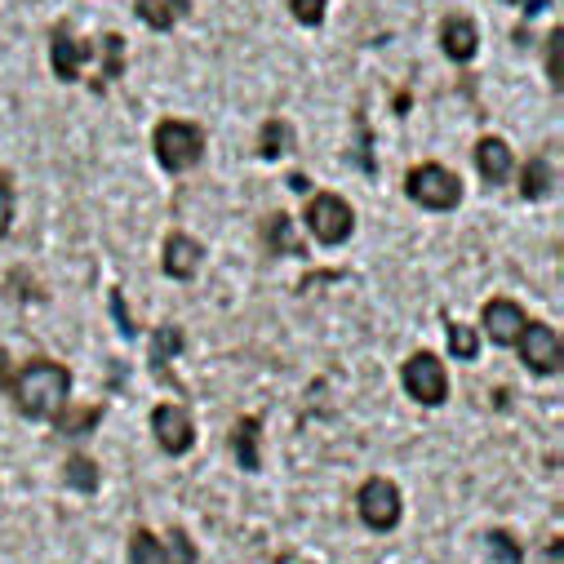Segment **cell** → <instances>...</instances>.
<instances>
[{
	"mask_svg": "<svg viewBox=\"0 0 564 564\" xmlns=\"http://www.w3.org/2000/svg\"><path fill=\"white\" fill-rule=\"evenodd\" d=\"M10 400L23 417L32 422H54L63 409H67V395H72V369L58 365V360H28L23 369H14L10 378Z\"/></svg>",
	"mask_w": 564,
	"mask_h": 564,
	"instance_id": "6da1fadb",
	"label": "cell"
},
{
	"mask_svg": "<svg viewBox=\"0 0 564 564\" xmlns=\"http://www.w3.org/2000/svg\"><path fill=\"white\" fill-rule=\"evenodd\" d=\"M152 152L165 174H183V170L200 165V156H205V129L192 120H161L152 133Z\"/></svg>",
	"mask_w": 564,
	"mask_h": 564,
	"instance_id": "7a4b0ae2",
	"label": "cell"
},
{
	"mask_svg": "<svg viewBox=\"0 0 564 564\" xmlns=\"http://www.w3.org/2000/svg\"><path fill=\"white\" fill-rule=\"evenodd\" d=\"M404 196L422 209H432V214H449V209L463 205V183L445 165H413L404 174Z\"/></svg>",
	"mask_w": 564,
	"mask_h": 564,
	"instance_id": "3957f363",
	"label": "cell"
},
{
	"mask_svg": "<svg viewBox=\"0 0 564 564\" xmlns=\"http://www.w3.org/2000/svg\"><path fill=\"white\" fill-rule=\"evenodd\" d=\"M129 564H196V546L183 529H170L156 538L152 529H133L129 533Z\"/></svg>",
	"mask_w": 564,
	"mask_h": 564,
	"instance_id": "277c9868",
	"label": "cell"
},
{
	"mask_svg": "<svg viewBox=\"0 0 564 564\" xmlns=\"http://www.w3.org/2000/svg\"><path fill=\"white\" fill-rule=\"evenodd\" d=\"M400 382H404V391H409L417 404H427V409H436V404L449 400V373H445L441 356H432V351L409 356L404 369H400Z\"/></svg>",
	"mask_w": 564,
	"mask_h": 564,
	"instance_id": "5b68a950",
	"label": "cell"
},
{
	"mask_svg": "<svg viewBox=\"0 0 564 564\" xmlns=\"http://www.w3.org/2000/svg\"><path fill=\"white\" fill-rule=\"evenodd\" d=\"M356 511H360V520H365L373 533H391V529L400 524L404 498H400L395 480H387V476H369V480L360 485V494H356Z\"/></svg>",
	"mask_w": 564,
	"mask_h": 564,
	"instance_id": "8992f818",
	"label": "cell"
},
{
	"mask_svg": "<svg viewBox=\"0 0 564 564\" xmlns=\"http://www.w3.org/2000/svg\"><path fill=\"white\" fill-rule=\"evenodd\" d=\"M307 227H312V236L321 240V245H347L351 240V231H356V209L343 200V196H334V192H321V196H312V205H307Z\"/></svg>",
	"mask_w": 564,
	"mask_h": 564,
	"instance_id": "52a82bcc",
	"label": "cell"
},
{
	"mask_svg": "<svg viewBox=\"0 0 564 564\" xmlns=\"http://www.w3.org/2000/svg\"><path fill=\"white\" fill-rule=\"evenodd\" d=\"M516 351H520V360H524L529 373H538V378H555V373H560L564 351H560V334H555L551 325L524 321V329H520V338H516Z\"/></svg>",
	"mask_w": 564,
	"mask_h": 564,
	"instance_id": "ba28073f",
	"label": "cell"
},
{
	"mask_svg": "<svg viewBox=\"0 0 564 564\" xmlns=\"http://www.w3.org/2000/svg\"><path fill=\"white\" fill-rule=\"evenodd\" d=\"M152 436H156L161 454L183 458L196 445V422H192V413L183 404H156L152 409Z\"/></svg>",
	"mask_w": 564,
	"mask_h": 564,
	"instance_id": "9c48e42d",
	"label": "cell"
},
{
	"mask_svg": "<svg viewBox=\"0 0 564 564\" xmlns=\"http://www.w3.org/2000/svg\"><path fill=\"white\" fill-rule=\"evenodd\" d=\"M89 54H94V45H89V41H76L67 23H58V28L50 32V67H54V76H58L63 85L80 80V67L89 63Z\"/></svg>",
	"mask_w": 564,
	"mask_h": 564,
	"instance_id": "30bf717a",
	"label": "cell"
},
{
	"mask_svg": "<svg viewBox=\"0 0 564 564\" xmlns=\"http://www.w3.org/2000/svg\"><path fill=\"white\" fill-rule=\"evenodd\" d=\"M524 307L520 303H511V299H489L485 303V312H480V325H485V334H489V343H498V347H516V338H520V329H524Z\"/></svg>",
	"mask_w": 564,
	"mask_h": 564,
	"instance_id": "8fae6325",
	"label": "cell"
},
{
	"mask_svg": "<svg viewBox=\"0 0 564 564\" xmlns=\"http://www.w3.org/2000/svg\"><path fill=\"white\" fill-rule=\"evenodd\" d=\"M200 258H205V245H200L196 236H187V231H170V236H165V253H161L165 275L192 280V275L200 271Z\"/></svg>",
	"mask_w": 564,
	"mask_h": 564,
	"instance_id": "7c38bea8",
	"label": "cell"
},
{
	"mask_svg": "<svg viewBox=\"0 0 564 564\" xmlns=\"http://www.w3.org/2000/svg\"><path fill=\"white\" fill-rule=\"evenodd\" d=\"M262 249H267L271 258H303V253H307V245H303L294 218L280 214V209L262 218Z\"/></svg>",
	"mask_w": 564,
	"mask_h": 564,
	"instance_id": "4fadbf2b",
	"label": "cell"
},
{
	"mask_svg": "<svg viewBox=\"0 0 564 564\" xmlns=\"http://www.w3.org/2000/svg\"><path fill=\"white\" fill-rule=\"evenodd\" d=\"M441 50H445L454 63H471L476 50H480V28H476L471 19H463V14L445 19V23H441Z\"/></svg>",
	"mask_w": 564,
	"mask_h": 564,
	"instance_id": "5bb4252c",
	"label": "cell"
},
{
	"mask_svg": "<svg viewBox=\"0 0 564 564\" xmlns=\"http://www.w3.org/2000/svg\"><path fill=\"white\" fill-rule=\"evenodd\" d=\"M511 148L502 143V138H480V143H476V170H480V178L489 183V187H498V183H507L511 178Z\"/></svg>",
	"mask_w": 564,
	"mask_h": 564,
	"instance_id": "9a60e30c",
	"label": "cell"
},
{
	"mask_svg": "<svg viewBox=\"0 0 564 564\" xmlns=\"http://www.w3.org/2000/svg\"><path fill=\"white\" fill-rule=\"evenodd\" d=\"M133 14L152 32H174V23L192 14V0H133Z\"/></svg>",
	"mask_w": 564,
	"mask_h": 564,
	"instance_id": "2e32d148",
	"label": "cell"
},
{
	"mask_svg": "<svg viewBox=\"0 0 564 564\" xmlns=\"http://www.w3.org/2000/svg\"><path fill=\"white\" fill-rule=\"evenodd\" d=\"M187 347V334L178 329V325H156V334H152V373L161 378V382H174L170 378V365H174V356Z\"/></svg>",
	"mask_w": 564,
	"mask_h": 564,
	"instance_id": "e0dca14e",
	"label": "cell"
},
{
	"mask_svg": "<svg viewBox=\"0 0 564 564\" xmlns=\"http://www.w3.org/2000/svg\"><path fill=\"white\" fill-rule=\"evenodd\" d=\"M258 436H262V422L258 417H240L236 432H231V454L245 471H262V454H258Z\"/></svg>",
	"mask_w": 564,
	"mask_h": 564,
	"instance_id": "ac0fdd59",
	"label": "cell"
},
{
	"mask_svg": "<svg viewBox=\"0 0 564 564\" xmlns=\"http://www.w3.org/2000/svg\"><path fill=\"white\" fill-rule=\"evenodd\" d=\"M294 148V124L290 120H267L262 133H258V156L262 161H280Z\"/></svg>",
	"mask_w": 564,
	"mask_h": 564,
	"instance_id": "d6986e66",
	"label": "cell"
},
{
	"mask_svg": "<svg viewBox=\"0 0 564 564\" xmlns=\"http://www.w3.org/2000/svg\"><path fill=\"white\" fill-rule=\"evenodd\" d=\"M63 480H67L76 494H98V463L85 458V454H72L67 467H63Z\"/></svg>",
	"mask_w": 564,
	"mask_h": 564,
	"instance_id": "ffe728a7",
	"label": "cell"
},
{
	"mask_svg": "<svg viewBox=\"0 0 564 564\" xmlns=\"http://www.w3.org/2000/svg\"><path fill=\"white\" fill-rule=\"evenodd\" d=\"M551 183H555V170L546 165V156H533V161L524 165V178H520V192H524L529 200H542V196L551 192Z\"/></svg>",
	"mask_w": 564,
	"mask_h": 564,
	"instance_id": "44dd1931",
	"label": "cell"
},
{
	"mask_svg": "<svg viewBox=\"0 0 564 564\" xmlns=\"http://www.w3.org/2000/svg\"><path fill=\"white\" fill-rule=\"evenodd\" d=\"M98 417H102V409L94 404V409H63L58 417H54V427H58V436H89L94 427H98Z\"/></svg>",
	"mask_w": 564,
	"mask_h": 564,
	"instance_id": "7402d4cb",
	"label": "cell"
},
{
	"mask_svg": "<svg viewBox=\"0 0 564 564\" xmlns=\"http://www.w3.org/2000/svg\"><path fill=\"white\" fill-rule=\"evenodd\" d=\"M98 50H102V76H98V89H102L107 80H116L124 72V36L107 32V36H98Z\"/></svg>",
	"mask_w": 564,
	"mask_h": 564,
	"instance_id": "603a6c76",
	"label": "cell"
},
{
	"mask_svg": "<svg viewBox=\"0 0 564 564\" xmlns=\"http://www.w3.org/2000/svg\"><path fill=\"white\" fill-rule=\"evenodd\" d=\"M445 329H449V356H454V360H476V356H480V334H476L471 325L449 321Z\"/></svg>",
	"mask_w": 564,
	"mask_h": 564,
	"instance_id": "cb8c5ba5",
	"label": "cell"
},
{
	"mask_svg": "<svg viewBox=\"0 0 564 564\" xmlns=\"http://www.w3.org/2000/svg\"><path fill=\"white\" fill-rule=\"evenodd\" d=\"M546 76H551V89L564 85V32L560 28H551L546 36Z\"/></svg>",
	"mask_w": 564,
	"mask_h": 564,
	"instance_id": "d4e9b609",
	"label": "cell"
},
{
	"mask_svg": "<svg viewBox=\"0 0 564 564\" xmlns=\"http://www.w3.org/2000/svg\"><path fill=\"white\" fill-rule=\"evenodd\" d=\"M485 542L494 546V555H498L502 564H520V560H524V551H520V542H516L511 533H502V529H494V533H489Z\"/></svg>",
	"mask_w": 564,
	"mask_h": 564,
	"instance_id": "484cf974",
	"label": "cell"
},
{
	"mask_svg": "<svg viewBox=\"0 0 564 564\" xmlns=\"http://www.w3.org/2000/svg\"><path fill=\"white\" fill-rule=\"evenodd\" d=\"M14 227V178L0 174V236H10Z\"/></svg>",
	"mask_w": 564,
	"mask_h": 564,
	"instance_id": "4316f807",
	"label": "cell"
},
{
	"mask_svg": "<svg viewBox=\"0 0 564 564\" xmlns=\"http://www.w3.org/2000/svg\"><path fill=\"white\" fill-rule=\"evenodd\" d=\"M290 10L303 28H321L325 23V0H290Z\"/></svg>",
	"mask_w": 564,
	"mask_h": 564,
	"instance_id": "83f0119b",
	"label": "cell"
},
{
	"mask_svg": "<svg viewBox=\"0 0 564 564\" xmlns=\"http://www.w3.org/2000/svg\"><path fill=\"white\" fill-rule=\"evenodd\" d=\"M111 316H116V329H120L124 338L138 334V325L129 321V307H124V294H120V290H111Z\"/></svg>",
	"mask_w": 564,
	"mask_h": 564,
	"instance_id": "f1b7e54d",
	"label": "cell"
},
{
	"mask_svg": "<svg viewBox=\"0 0 564 564\" xmlns=\"http://www.w3.org/2000/svg\"><path fill=\"white\" fill-rule=\"evenodd\" d=\"M10 378H14V360H10V351H0V391L10 387Z\"/></svg>",
	"mask_w": 564,
	"mask_h": 564,
	"instance_id": "f546056e",
	"label": "cell"
},
{
	"mask_svg": "<svg viewBox=\"0 0 564 564\" xmlns=\"http://www.w3.org/2000/svg\"><path fill=\"white\" fill-rule=\"evenodd\" d=\"M285 187L303 196V192H312V178H307V174H290V178H285Z\"/></svg>",
	"mask_w": 564,
	"mask_h": 564,
	"instance_id": "4dcf8cb0",
	"label": "cell"
},
{
	"mask_svg": "<svg viewBox=\"0 0 564 564\" xmlns=\"http://www.w3.org/2000/svg\"><path fill=\"white\" fill-rule=\"evenodd\" d=\"M507 6H524V14H542L551 0H507Z\"/></svg>",
	"mask_w": 564,
	"mask_h": 564,
	"instance_id": "1f68e13d",
	"label": "cell"
},
{
	"mask_svg": "<svg viewBox=\"0 0 564 564\" xmlns=\"http://www.w3.org/2000/svg\"><path fill=\"white\" fill-rule=\"evenodd\" d=\"M542 564H564V542H560V538L546 546V560H542Z\"/></svg>",
	"mask_w": 564,
	"mask_h": 564,
	"instance_id": "d6a6232c",
	"label": "cell"
}]
</instances>
